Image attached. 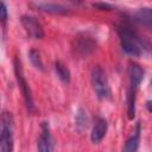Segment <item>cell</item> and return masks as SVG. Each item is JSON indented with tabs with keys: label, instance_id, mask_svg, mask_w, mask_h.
<instances>
[{
	"label": "cell",
	"instance_id": "6da1fadb",
	"mask_svg": "<svg viewBox=\"0 0 152 152\" xmlns=\"http://www.w3.org/2000/svg\"><path fill=\"white\" fill-rule=\"evenodd\" d=\"M122 50L131 56H141L145 50H151V44L144 39L128 24H120L116 28Z\"/></svg>",
	"mask_w": 152,
	"mask_h": 152
},
{
	"label": "cell",
	"instance_id": "7a4b0ae2",
	"mask_svg": "<svg viewBox=\"0 0 152 152\" xmlns=\"http://www.w3.org/2000/svg\"><path fill=\"white\" fill-rule=\"evenodd\" d=\"M128 75H129V86L127 90V115H128V119L132 120L135 114L137 91L139 89L141 81L144 80L145 72H144V69L139 64L131 62L129 68H128Z\"/></svg>",
	"mask_w": 152,
	"mask_h": 152
},
{
	"label": "cell",
	"instance_id": "3957f363",
	"mask_svg": "<svg viewBox=\"0 0 152 152\" xmlns=\"http://www.w3.org/2000/svg\"><path fill=\"white\" fill-rule=\"evenodd\" d=\"M90 80H91L93 90L100 100H110L112 99V90L109 87L107 74L100 65H96L93 68Z\"/></svg>",
	"mask_w": 152,
	"mask_h": 152
},
{
	"label": "cell",
	"instance_id": "277c9868",
	"mask_svg": "<svg viewBox=\"0 0 152 152\" xmlns=\"http://www.w3.org/2000/svg\"><path fill=\"white\" fill-rule=\"evenodd\" d=\"M14 121L10 112H4L1 115V131H0V152H13Z\"/></svg>",
	"mask_w": 152,
	"mask_h": 152
},
{
	"label": "cell",
	"instance_id": "5b68a950",
	"mask_svg": "<svg viewBox=\"0 0 152 152\" xmlns=\"http://www.w3.org/2000/svg\"><path fill=\"white\" fill-rule=\"evenodd\" d=\"M13 66H14V75H15L18 86H19V88H20L21 95H23V97H24L26 108H27L28 113H34V112H36V104H34V101H33L32 90H31L30 84L27 83V81H26V78H25V76H24L23 65H21V62H20V59H19L18 57L14 58Z\"/></svg>",
	"mask_w": 152,
	"mask_h": 152
},
{
	"label": "cell",
	"instance_id": "8992f818",
	"mask_svg": "<svg viewBox=\"0 0 152 152\" xmlns=\"http://www.w3.org/2000/svg\"><path fill=\"white\" fill-rule=\"evenodd\" d=\"M20 23L30 38H32V39H43L44 38V36H45L44 27H43L42 23L36 17L30 15V14H24L20 18Z\"/></svg>",
	"mask_w": 152,
	"mask_h": 152
},
{
	"label": "cell",
	"instance_id": "52a82bcc",
	"mask_svg": "<svg viewBox=\"0 0 152 152\" xmlns=\"http://www.w3.org/2000/svg\"><path fill=\"white\" fill-rule=\"evenodd\" d=\"M95 46H96V42L89 34L82 33V34H78L77 37H75L74 49H75L76 53L82 57H87L89 53H91L94 51Z\"/></svg>",
	"mask_w": 152,
	"mask_h": 152
},
{
	"label": "cell",
	"instance_id": "ba28073f",
	"mask_svg": "<svg viewBox=\"0 0 152 152\" xmlns=\"http://www.w3.org/2000/svg\"><path fill=\"white\" fill-rule=\"evenodd\" d=\"M53 150V139L50 132V126L48 122H42L40 125V135L37 141V152H52Z\"/></svg>",
	"mask_w": 152,
	"mask_h": 152
},
{
	"label": "cell",
	"instance_id": "9c48e42d",
	"mask_svg": "<svg viewBox=\"0 0 152 152\" xmlns=\"http://www.w3.org/2000/svg\"><path fill=\"white\" fill-rule=\"evenodd\" d=\"M108 129V124L107 120L103 118H97L93 128H91V133H90V140L94 144H99L106 135Z\"/></svg>",
	"mask_w": 152,
	"mask_h": 152
},
{
	"label": "cell",
	"instance_id": "30bf717a",
	"mask_svg": "<svg viewBox=\"0 0 152 152\" xmlns=\"http://www.w3.org/2000/svg\"><path fill=\"white\" fill-rule=\"evenodd\" d=\"M38 10L52 14H66L69 13V8L62 4L56 2H34L33 4Z\"/></svg>",
	"mask_w": 152,
	"mask_h": 152
},
{
	"label": "cell",
	"instance_id": "8fae6325",
	"mask_svg": "<svg viewBox=\"0 0 152 152\" xmlns=\"http://www.w3.org/2000/svg\"><path fill=\"white\" fill-rule=\"evenodd\" d=\"M140 144V124L137 125L134 133L126 140L122 152H137Z\"/></svg>",
	"mask_w": 152,
	"mask_h": 152
},
{
	"label": "cell",
	"instance_id": "7c38bea8",
	"mask_svg": "<svg viewBox=\"0 0 152 152\" xmlns=\"http://www.w3.org/2000/svg\"><path fill=\"white\" fill-rule=\"evenodd\" d=\"M134 18L137 21H139L142 25L152 27V8L150 7H142L139 8L134 13Z\"/></svg>",
	"mask_w": 152,
	"mask_h": 152
},
{
	"label": "cell",
	"instance_id": "4fadbf2b",
	"mask_svg": "<svg viewBox=\"0 0 152 152\" xmlns=\"http://www.w3.org/2000/svg\"><path fill=\"white\" fill-rule=\"evenodd\" d=\"M55 71L58 76V78L64 82V83H69L70 82V78H71V74H70V70L68 69V66L62 63L61 61H57L55 62Z\"/></svg>",
	"mask_w": 152,
	"mask_h": 152
},
{
	"label": "cell",
	"instance_id": "5bb4252c",
	"mask_svg": "<svg viewBox=\"0 0 152 152\" xmlns=\"http://www.w3.org/2000/svg\"><path fill=\"white\" fill-rule=\"evenodd\" d=\"M88 124V118H87V112L83 108H78L76 114H75V125L78 132H82L86 129Z\"/></svg>",
	"mask_w": 152,
	"mask_h": 152
},
{
	"label": "cell",
	"instance_id": "9a60e30c",
	"mask_svg": "<svg viewBox=\"0 0 152 152\" xmlns=\"http://www.w3.org/2000/svg\"><path fill=\"white\" fill-rule=\"evenodd\" d=\"M28 58H30V61H31L32 65H33L36 69H38V70H40V71H43V70H44L43 59H42L40 53H39V51H38V50H36V49H31V50H30V52H28Z\"/></svg>",
	"mask_w": 152,
	"mask_h": 152
},
{
	"label": "cell",
	"instance_id": "2e32d148",
	"mask_svg": "<svg viewBox=\"0 0 152 152\" xmlns=\"http://www.w3.org/2000/svg\"><path fill=\"white\" fill-rule=\"evenodd\" d=\"M0 14H1V23H2V26L5 27L6 25V21H7V7H6V4L5 2H1L0 4Z\"/></svg>",
	"mask_w": 152,
	"mask_h": 152
},
{
	"label": "cell",
	"instance_id": "e0dca14e",
	"mask_svg": "<svg viewBox=\"0 0 152 152\" xmlns=\"http://www.w3.org/2000/svg\"><path fill=\"white\" fill-rule=\"evenodd\" d=\"M94 6H96V7H99L100 10H110V5H108V4H103V2H101V4H95Z\"/></svg>",
	"mask_w": 152,
	"mask_h": 152
},
{
	"label": "cell",
	"instance_id": "ac0fdd59",
	"mask_svg": "<svg viewBox=\"0 0 152 152\" xmlns=\"http://www.w3.org/2000/svg\"><path fill=\"white\" fill-rule=\"evenodd\" d=\"M146 108H147V110H148L150 113H152V100L146 101Z\"/></svg>",
	"mask_w": 152,
	"mask_h": 152
}]
</instances>
